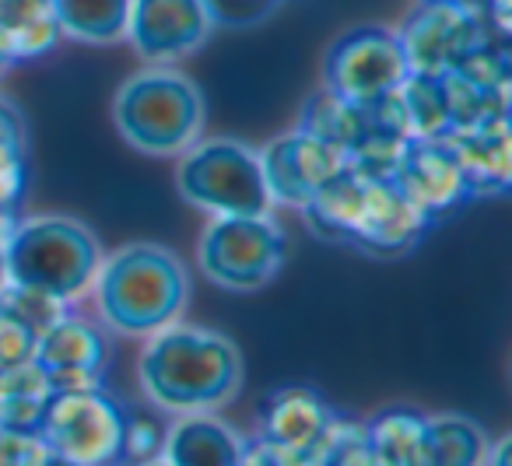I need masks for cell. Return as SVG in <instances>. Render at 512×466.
I'll use <instances>...</instances> for the list:
<instances>
[{
  "label": "cell",
  "instance_id": "6da1fadb",
  "mask_svg": "<svg viewBox=\"0 0 512 466\" xmlns=\"http://www.w3.org/2000/svg\"><path fill=\"white\" fill-rule=\"evenodd\" d=\"M144 340L137 379L158 410L211 414L239 396L242 358L225 333L176 319Z\"/></svg>",
  "mask_w": 512,
  "mask_h": 466
},
{
  "label": "cell",
  "instance_id": "7a4b0ae2",
  "mask_svg": "<svg viewBox=\"0 0 512 466\" xmlns=\"http://www.w3.org/2000/svg\"><path fill=\"white\" fill-rule=\"evenodd\" d=\"M92 291L106 330L120 337H151L183 316L190 302V274L172 249L158 242H130L113 256H102Z\"/></svg>",
  "mask_w": 512,
  "mask_h": 466
},
{
  "label": "cell",
  "instance_id": "3957f363",
  "mask_svg": "<svg viewBox=\"0 0 512 466\" xmlns=\"http://www.w3.org/2000/svg\"><path fill=\"white\" fill-rule=\"evenodd\" d=\"M116 130L130 148L155 158H179L200 141L207 106L186 74L158 64L123 81L113 102Z\"/></svg>",
  "mask_w": 512,
  "mask_h": 466
},
{
  "label": "cell",
  "instance_id": "277c9868",
  "mask_svg": "<svg viewBox=\"0 0 512 466\" xmlns=\"http://www.w3.org/2000/svg\"><path fill=\"white\" fill-rule=\"evenodd\" d=\"M99 263L102 249L92 228L67 214L18 218L15 232L4 246L8 281L46 291L67 305L92 291Z\"/></svg>",
  "mask_w": 512,
  "mask_h": 466
},
{
  "label": "cell",
  "instance_id": "5b68a950",
  "mask_svg": "<svg viewBox=\"0 0 512 466\" xmlns=\"http://www.w3.org/2000/svg\"><path fill=\"white\" fill-rule=\"evenodd\" d=\"M176 186L183 200L211 218L271 214L260 151L232 137H204L179 155Z\"/></svg>",
  "mask_w": 512,
  "mask_h": 466
},
{
  "label": "cell",
  "instance_id": "8992f818",
  "mask_svg": "<svg viewBox=\"0 0 512 466\" xmlns=\"http://www.w3.org/2000/svg\"><path fill=\"white\" fill-rule=\"evenodd\" d=\"M288 242L271 214L211 218L197 246V263L207 281L225 291H260L278 277Z\"/></svg>",
  "mask_w": 512,
  "mask_h": 466
},
{
  "label": "cell",
  "instance_id": "52a82bcc",
  "mask_svg": "<svg viewBox=\"0 0 512 466\" xmlns=\"http://www.w3.org/2000/svg\"><path fill=\"white\" fill-rule=\"evenodd\" d=\"M123 407L106 389L53 393L46 403L39 438L50 456L71 466H116L123 438Z\"/></svg>",
  "mask_w": 512,
  "mask_h": 466
},
{
  "label": "cell",
  "instance_id": "ba28073f",
  "mask_svg": "<svg viewBox=\"0 0 512 466\" xmlns=\"http://www.w3.org/2000/svg\"><path fill=\"white\" fill-rule=\"evenodd\" d=\"M411 74L397 29L386 25H358L330 43L323 60V88L341 95L351 106H376L404 85Z\"/></svg>",
  "mask_w": 512,
  "mask_h": 466
},
{
  "label": "cell",
  "instance_id": "9c48e42d",
  "mask_svg": "<svg viewBox=\"0 0 512 466\" xmlns=\"http://www.w3.org/2000/svg\"><path fill=\"white\" fill-rule=\"evenodd\" d=\"M397 36L411 71L446 74L470 50L488 43L498 32L491 29V22L474 4H463V0H421L418 8L404 18Z\"/></svg>",
  "mask_w": 512,
  "mask_h": 466
},
{
  "label": "cell",
  "instance_id": "30bf717a",
  "mask_svg": "<svg viewBox=\"0 0 512 466\" xmlns=\"http://www.w3.org/2000/svg\"><path fill=\"white\" fill-rule=\"evenodd\" d=\"M32 361L43 368L53 393L99 389L106 382L109 340L99 323L78 316V312H67L36 337Z\"/></svg>",
  "mask_w": 512,
  "mask_h": 466
},
{
  "label": "cell",
  "instance_id": "8fae6325",
  "mask_svg": "<svg viewBox=\"0 0 512 466\" xmlns=\"http://www.w3.org/2000/svg\"><path fill=\"white\" fill-rule=\"evenodd\" d=\"M214 18L204 0H130L127 39L148 64H172L207 43Z\"/></svg>",
  "mask_w": 512,
  "mask_h": 466
},
{
  "label": "cell",
  "instance_id": "7c38bea8",
  "mask_svg": "<svg viewBox=\"0 0 512 466\" xmlns=\"http://www.w3.org/2000/svg\"><path fill=\"white\" fill-rule=\"evenodd\" d=\"M260 169H264V183L271 193V204L281 207H302L320 193V186L330 176L344 169V155L330 144L309 137L306 130H288L278 134L274 141L264 144L260 151Z\"/></svg>",
  "mask_w": 512,
  "mask_h": 466
},
{
  "label": "cell",
  "instance_id": "4fadbf2b",
  "mask_svg": "<svg viewBox=\"0 0 512 466\" xmlns=\"http://www.w3.org/2000/svg\"><path fill=\"white\" fill-rule=\"evenodd\" d=\"M390 183L432 221H439L442 214L456 211V207H463L470 200L460 165H456L453 151H449V144L442 137H435V141H407Z\"/></svg>",
  "mask_w": 512,
  "mask_h": 466
},
{
  "label": "cell",
  "instance_id": "5bb4252c",
  "mask_svg": "<svg viewBox=\"0 0 512 466\" xmlns=\"http://www.w3.org/2000/svg\"><path fill=\"white\" fill-rule=\"evenodd\" d=\"M337 421V410L309 386H281L267 396L260 410V435L281 449L313 452L316 463H323V445Z\"/></svg>",
  "mask_w": 512,
  "mask_h": 466
},
{
  "label": "cell",
  "instance_id": "9a60e30c",
  "mask_svg": "<svg viewBox=\"0 0 512 466\" xmlns=\"http://www.w3.org/2000/svg\"><path fill=\"white\" fill-rule=\"evenodd\" d=\"M442 141L449 144L456 165L463 172L470 200L498 197L512 183V130L509 120L477 123V127L449 130Z\"/></svg>",
  "mask_w": 512,
  "mask_h": 466
},
{
  "label": "cell",
  "instance_id": "2e32d148",
  "mask_svg": "<svg viewBox=\"0 0 512 466\" xmlns=\"http://www.w3.org/2000/svg\"><path fill=\"white\" fill-rule=\"evenodd\" d=\"M428 228H432V218L425 211H418L393 183L376 179L351 246L372 256H404L425 239Z\"/></svg>",
  "mask_w": 512,
  "mask_h": 466
},
{
  "label": "cell",
  "instance_id": "e0dca14e",
  "mask_svg": "<svg viewBox=\"0 0 512 466\" xmlns=\"http://www.w3.org/2000/svg\"><path fill=\"white\" fill-rule=\"evenodd\" d=\"M246 438L218 414H179L165 428L162 459L169 466H239Z\"/></svg>",
  "mask_w": 512,
  "mask_h": 466
},
{
  "label": "cell",
  "instance_id": "ac0fdd59",
  "mask_svg": "<svg viewBox=\"0 0 512 466\" xmlns=\"http://www.w3.org/2000/svg\"><path fill=\"white\" fill-rule=\"evenodd\" d=\"M376 179H365L362 172L348 169L344 165L337 176H330L320 186L313 200L302 207V218H306L309 232L320 235L327 242H344L351 246L358 225L365 218V207H369V193Z\"/></svg>",
  "mask_w": 512,
  "mask_h": 466
},
{
  "label": "cell",
  "instance_id": "d6986e66",
  "mask_svg": "<svg viewBox=\"0 0 512 466\" xmlns=\"http://www.w3.org/2000/svg\"><path fill=\"white\" fill-rule=\"evenodd\" d=\"M60 43L53 0H0V53L8 64L39 60Z\"/></svg>",
  "mask_w": 512,
  "mask_h": 466
},
{
  "label": "cell",
  "instance_id": "ffe728a7",
  "mask_svg": "<svg viewBox=\"0 0 512 466\" xmlns=\"http://www.w3.org/2000/svg\"><path fill=\"white\" fill-rule=\"evenodd\" d=\"M488 431L467 414L425 417L418 456L411 466H481L488 452Z\"/></svg>",
  "mask_w": 512,
  "mask_h": 466
},
{
  "label": "cell",
  "instance_id": "44dd1931",
  "mask_svg": "<svg viewBox=\"0 0 512 466\" xmlns=\"http://www.w3.org/2000/svg\"><path fill=\"white\" fill-rule=\"evenodd\" d=\"M53 389L36 361L0 372V431L39 435Z\"/></svg>",
  "mask_w": 512,
  "mask_h": 466
},
{
  "label": "cell",
  "instance_id": "7402d4cb",
  "mask_svg": "<svg viewBox=\"0 0 512 466\" xmlns=\"http://www.w3.org/2000/svg\"><path fill=\"white\" fill-rule=\"evenodd\" d=\"M60 36L88 46H113L127 39L130 0H53Z\"/></svg>",
  "mask_w": 512,
  "mask_h": 466
},
{
  "label": "cell",
  "instance_id": "603a6c76",
  "mask_svg": "<svg viewBox=\"0 0 512 466\" xmlns=\"http://www.w3.org/2000/svg\"><path fill=\"white\" fill-rule=\"evenodd\" d=\"M400 109V127L407 141H435L449 134V109L439 74L411 71L404 85L393 92Z\"/></svg>",
  "mask_w": 512,
  "mask_h": 466
},
{
  "label": "cell",
  "instance_id": "cb8c5ba5",
  "mask_svg": "<svg viewBox=\"0 0 512 466\" xmlns=\"http://www.w3.org/2000/svg\"><path fill=\"white\" fill-rule=\"evenodd\" d=\"M365 127H369V109L351 106V102H344L341 95L327 92V88L309 95L299 116V130L337 148L341 155H348V148L365 134Z\"/></svg>",
  "mask_w": 512,
  "mask_h": 466
},
{
  "label": "cell",
  "instance_id": "d4e9b609",
  "mask_svg": "<svg viewBox=\"0 0 512 466\" xmlns=\"http://www.w3.org/2000/svg\"><path fill=\"white\" fill-rule=\"evenodd\" d=\"M439 78H442V92H446L449 130L477 127V123H491V120H509V88L481 85V81L467 78L460 71H446Z\"/></svg>",
  "mask_w": 512,
  "mask_h": 466
},
{
  "label": "cell",
  "instance_id": "484cf974",
  "mask_svg": "<svg viewBox=\"0 0 512 466\" xmlns=\"http://www.w3.org/2000/svg\"><path fill=\"white\" fill-rule=\"evenodd\" d=\"M369 431V449L376 466H411L418 456L421 431H425V414L411 407L379 410L372 421H365Z\"/></svg>",
  "mask_w": 512,
  "mask_h": 466
},
{
  "label": "cell",
  "instance_id": "4316f807",
  "mask_svg": "<svg viewBox=\"0 0 512 466\" xmlns=\"http://www.w3.org/2000/svg\"><path fill=\"white\" fill-rule=\"evenodd\" d=\"M0 309L11 312L18 323H25L39 337V333L50 330L60 316H67L71 305L60 302V298H53V295H46V291L25 288V284H15V281H4V288H0Z\"/></svg>",
  "mask_w": 512,
  "mask_h": 466
},
{
  "label": "cell",
  "instance_id": "83f0119b",
  "mask_svg": "<svg viewBox=\"0 0 512 466\" xmlns=\"http://www.w3.org/2000/svg\"><path fill=\"white\" fill-rule=\"evenodd\" d=\"M320 466H376L372 449H369V431H365V421L337 414L334 428H330V435H327V445H323V463Z\"/></svg>",
  "mask_w": 512,
  "mask_h": 466
},
{
  "label": "cell",
  "instance_id": "f1b7e54d",
  "mask_svg": "<svg viewBox=\"0 0 512 466\" xmlns=\"http://www.w3.org/2000/svg\"><path fill=\"white\" fill-rule=\"evenodd\" d=\"M165 428L155 417L127 414L123 417V438H120V459L116 466H141L151 459H162Z\"/></svg>",
  "mask_w": 512,
  "mask_h": 466
},
{
  "label": "cell",
  "instance_id": "f546056e",
  "mask_svg": "<svg viewBox=\"0 0 512 466\" xmlns=\"http://www.w3.org/2000/svg\"><path fill=\"white\" fill-rule=\"evenodd\" d=\"M32 354H36V333L25 323H18L11 312L0 309V372L25 365V361H32Z\"/></svg>",
  "mask_w": 512,
  "mask_h": 466
},
{
  "label": "cell",
  "instance_id": "4dcf8cb0",
  "mask_svg": "<svg viewBox=\"0 0 512 466\" xmlns=\"http://www.w3.org/2000/svg\"><path fill=\"white\" fill-rule=\"evenodd\" d=\"M50 449L39 435L0 431V466H46Z\"/></svg>",
  "mask_w": 512,
  "mask_h": 466
},
{
  "label": "cell",
  "instance_id": "1f68e13d",
  "mask_svg": "<svg viewBox=\"0 0 512 466\" xmlns=\"http://www.w3.org/2000/svg\"><path fill=\"white\" fill-rule=\"evenodd\" d=\"M29 186V162H25V148H8L0 144V204L18 207Z\"/></svg>",
  "mask_w": 512,
  "mask_h": 466
},
{
  "label": "cell",
  "instance_id": "d6a6232c",
  "mask_svg": "<svg viewBox=\"0 0 512 466\" xmlns=\"http://www.w3.org/2000/svg\"><path fill=\"white\" fill-rule=\"evenodd\" d=\"M214 25H253L267 18L281 0H204Z\"/></svg>",
  "mask_w": 512,
  "mask_h": 466
},
{
  "label": "cell",
  "instance_id": "836d02e7",
  "mask_svg": "<svg viewBox=\"0 0 512 466\" xmlns=\"http://www.w3.org/2000/svg\"><path fill=\"white\" fill-rule=\"evenodd\" d=\"M239 466H320L313 452H295L281 449L264 438H253V442L242 445V463Z\"/></svg>",
  "mask_w": 512,
  "mask_h": 466
},
{
  "label": "cell",
  "instance_id": "e575fe53",
  "mask_svg": "<svg viewBox=\"0 0 512 466\" xmlns=\"http://www.w3.org/2000/svg\"><path fill=\"white\" fill-rule=\"evenodd\" d=\"M0 144H8V148H25V144H29L22 109L11 99H4V95H0Z\"/></svg>",
  "mask_w": 512,
  "mask_h": 466
},
{
  "label": "cell",
  "instance_id": "d590c367",
  "mask_svg": "<svg viewBox=\"0 0 512 466\" xmlns=\"http://www.w3.org/2000/svg\"><path fill=\"white\" fill-rule=\"evenodd\" d=\"M509 445H512L509 435L488 442V452H484V463L481 466H509Z\"/></svg>",
  "mask_w": 512,
  "mask_h": 466
},
{
  "label": "cell",
  "instance_id": "8d00e7d4",
  "mask_svg": "<svg viewBox=\"0 0 512 466\" xmlns=\"http://www.w3.org/2000/svg\"><path fill=\"white\" fill-rule=\"evenodd\" d=\"M4 281H8V270H4V249H0V288H4Z\"/></svg>",
  "mask_w": 512,
  "mask_h": 466
},
{
  "label": "cell",
  "instance_id": "74e56055",
  "mask_svg": "<svg viewBox=\"0 0 512 466\" xmlns=\"http://www.w3.org/2000/svg\"><path fill=\"white\" fill-rule=\"evenodd\" d=\"M8 67H11V64H8V57H4V53H0V74L8 71Z\"/></svg>",
  "mask_w": 512,
  "mask_h": 466
},
{
  "label": "cell",
  "instance_id": "f35d334b",
  "mask_svg": "<svg viewBox=\"0 0 512 466\" xmlns=\"http://www.w3.org/2000/svg\"><path fill=\"white\" fill-rule=\"evenodd\" d=\"M141 466H169L165 459H151V463H141Z\"/></svg>",
  "mask_w": 512,
  "mask_h": 466
},
{
  "label": "cell",
  "instance_id": "ab89813d",
  "mask_svg": "<svg viewBox=\"0 0 512 466\" xmlns=\"http://www.w3.org/2000/svg\"><path fill=\"white\" fill-rule=\"evenodd\" d=\"M463 4H474V8H477V0H463Z\"/></svg>",
  "mask_w": 512,
  "mask_h": 466
}]
</instances>
